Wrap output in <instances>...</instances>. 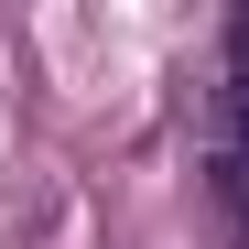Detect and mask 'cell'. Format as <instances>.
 Here are the masks:
<instances>
[{
    "instance_id": "obj_1",
    "label": "cell",
    "mask_w": 249,
    "mask_h": 249,
    "mask_svg": "<svg viewBox=\"0 0 249 249\" xmlns=\"http://www.w3.org/2000/svg\"><path fill=\"white\" fill-rule=\"evenodd\" d=\"M206 195H217L228 249H249V11L217 22V76H206Z\"/></svg>"
}]
</instances>
